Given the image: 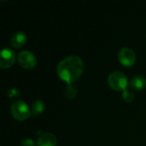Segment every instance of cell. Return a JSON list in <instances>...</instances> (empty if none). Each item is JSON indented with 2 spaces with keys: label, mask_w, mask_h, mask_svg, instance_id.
I'll list each match as a JSON object with an SVG mask.
<instances>
[{
  "label": "cell",
  "mask_w": 146,
  "mask_h": 146,
  "mask_svg": "<svg viewBox=\"0 0 146 146\" xmlns=\"http://www.w3.org/2000/svg\"><path fill=\"white\" fill-rule=\"evenodd\" d=\"M58 76L67 83H73L78 80L84 71L83 60L78 56H69L62 60L57 65Z\"/></svg>",
  "instance_id": "1"
},
{
  "label": "cell",
  "mask_w": 146,
  "mask_h": 146,
  "mask_svg": "<svg viewBox=\"0 0 146 146\" xmlns=\"http://www.w3.org/2000/svg\"><path fill=\"white\" fill-rule=\"evenodd\" d=\"M108 84L115 91H124L127 86V78L124 73L115 71L109 74Z\"/></svg>",
  "instance_id": "2"
},
{
  "label": "cell",
  "mask_w": 146,
  "mask_h": 146,
  "mask_svg": "<svg viewBox=\"0 0 146 146\" xmlns=\"http://www.w3.org/2000/svg\"><path fill=\"white\" fill-rule=\"evenodd\" d=\"M10 110L12 115L19 121H24L29 118L32 115L31 110L28 108L27 104L21 100L14 102L11 105Z\"/></svg>",
  "instance_id": "3"
},
{
  "label": "cell",
  "mask_w": 146,
  "mask_h": 146,
  "mask_svg": "<svg viewBox=\"0 0 146 146\" xmlns=\"http://www.w3.org/2000/svg\"><path fill=\"white\" fill-rule=\"evenodd\" d=\"M17 60L19 64L26 69H32L35 67L37 59L33 53L29 50H24L18 53Z\"/></svg>",
  "instance_id": "4"
},
{
  "label": "cell",
  "mask_w": 146,
  "mask_h": 146,
  "mask_svg": "<svg viewBox=\"0 0 146 146\" xmlns=\"http://www.w3.org/2000/svg\"><path fill=\"white\" fill-rule=\"evenodd\" d=\"M119 62L127 67L133 66L136 62V54L129 47H123L118 52Z\"/></svg>",
  "instance_id": "5"
},
{
  "label": "cell",
  "mask_w": 146,
  "mask_h": 146,
  "mask_svg": "<svg viewBox=\"0 0 146 146\" xmlns=\"http://www.w3.org/2000/svg\"><path fill=\"white\" fill-rule=\"evenodd\" d=\"M16 58V54L11 48H3L1 51V59H0V67L1 68H10Z\"/></svg>",
  "instance_id": "6"
},
{
  "label": "cell",
  "mask_w": 146,
  "mask_h": 146,
  "mask_svg": "<svg viewBox=\"0 0 146 146\" xmlns=\"http://www.w3.org/2000/svg\"><path fill=\"white\" fill-rule=\"evenodd\" d=\"M57 142L56 137L51 133H45L41 134L37 141L38 146H56Z\"/></svg>",
  "instance_id": "7"
},
{
  "label": "cell",
  "mask_w": 146,
  "mask_h": 146,
  "mask_svg": "<svg viewBox=\"0 0 146 146\" xmlns=\"http://www.w3.org/2000/svg\"><path fill=\"white\" fill-rule=\"evenodd\" d=\"M27 40V36L24 32L19 31L15 33L11 37V44L15 48H20L23 46Z\"/></svg>",
  "instance_id": "8"
},
{
  "label": "cell",
  "mask_w": 146,
  "mask_h": 146,
  "mask_svg": "<svg viewBox=\"0 0 146 146\" xmlns=\"http://www.w3.org/2000/svg\"><path fill=\"white\" fill-rule=\"evenodd\" d=\"M130 86L133 90L141 91L146 87V79L144 76L138 75L132 79L130 82Z\"/></svg>",
  "instance_id": "9"
},
{
  "label": "cell",
  "mask_w": 146,
  "mask_h": 146,
  "mask_svg": "<svg viewBox=\"0 0 146 146\" xmlns=\"http://www.w3.org/2000/svg\"><path fill=\"white\" fill-rule=\"evenodd\" d=\"M44 107H45V105H44V103L43 100H40V99L35 100L32 104V107H31L32 115H34V116L38 115L39 114H41L44 111Z\"/></svg>",
  "instance_id": "10"
},
{
  "label": "cell",
  "mask_w": 146,
  "mask_h": 146,
  "mask_svg": "<svg viewBox=\"0 0 146 146\" xmlns=\"http://www.w3.org/2000/svg\"><path fill=\"white\" fill-rule=\"evenodd\" d=\"M77 92H78L77 86L74 83H68L67 86H65L64 94H65L66 98H68L69 99H72V98L76 97Z\"/></svg>",
  "instance_id": "11"
},
{
  "label": "cell",
  "mask_w": 146,
  "mask_h": 146,
  "mask_svg": "<svg viewBox=\"0 0 146 146\" xmlns=\"http://www.w3.org/2000/svg\"><path fill=\"white\" fill-rule=\"evenodd\" d=\"M122 98L126 102H132L134 98V94H133V91H131L127 88L125 89L122 92Z\"/></svg>",
  "instance_id": "12"
},
{
  "label": "cell",
  "mask_w": 146,
  "mask_h": 146,
  "mask_svg": "<svg viewBox=\"0 0 146 146\" xmlns=\"http://www.w3.org/2000/svg\"><path fill=\"white\" fill-rule=\"evenodd\" d=\"M7 95H8L9 98H17V97H19L21 95V92L17 88L12 87V88L8 90Z\"/></svg>",
  "instance_id": "13"
},
{
  "label": "cell",
  "mask_w": 146,
  "mask_h": 146,
  "mask_svg": "<svg viewBox=\"0 0 146 146\" xmlns=\"http://www.w3.org/2000/svg\"><path fill=\"white\" fill-rule=\"evenodd\" d=\"M21 146H35V142L32 139H25L21 141Z\"/></svg>",
  "instance_id": "14"
}]
</instances>
